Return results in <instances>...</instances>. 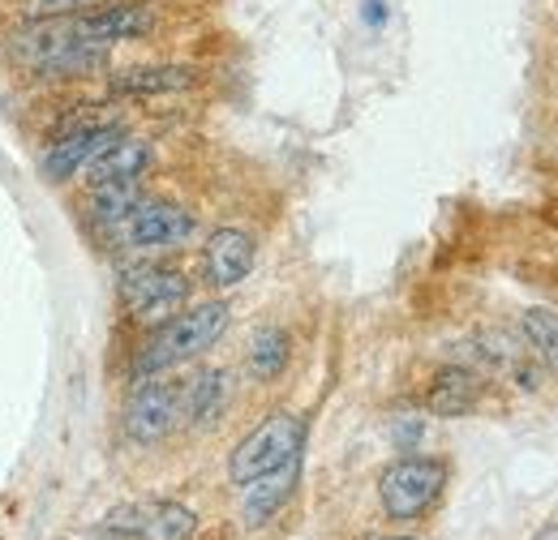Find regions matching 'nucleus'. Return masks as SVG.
<instances>
[{
  "instance_id": "1",
  "label": "nucleus",
  "mask_w": 558,
  "mask_h": 540,
  "mask_svg": "<svg viewBox=\"0 0 558 540\" xmlns=\"http://www.w3.org/2000/svg\"><path fill=\"white\" fill-rule=\"evenodd\" d=\"M9 52L13 61L31 73H44V77H82V73H95V69L108 65V52L112 48H99V44H86L77 39L65 22H26L22 30L9 35Z\"/></svg>"
},
{
  "instance_id": "2",
  "label": "nucleus",
  "mask_w": 558,
  "mask_h": 540,
  "mask_svg": "<svg viewBox=\"0 0 558 540\" xmlns=\"http://www.w3.org/2000/svg\"><path fill=\"white\" fill-rule=\"evenodd\" d=\"M223 331H228V305L223 300H203L194 309H181L177 318H168L155 335L146 339V347L134 360V373L138 378H159V373L203 356Z\"/></svg>"
},
{
  "instance_id": "3",
  "label": "nucleus",
  "mask_w": 558,
  "mask_h": 540,
  "mask_svg": "<svg viewBox=\"0 0 558 540\" xmlns=\"http://www.w3.org/2000/svg\"><path fill=\"white\" fill-rule=\"evenodd\" d=\"M301 442H305L301 416H292V412L267 416L254 433H245V438L236 442V451H232V459H228L232 484H250V480H258V476L276 472L283 464L301 459Z\"/></svg>"
},
{
  "instance_id": "4",
  "label": "nucleus",
  "mask_w": 558,
  "mask_h": 540,
  "mask_svg": "<svg viewBox=\"0 0 558 540\" xmlns=\"http://www.w3.org/2000/svg\"><path fill=\"white\" fill-rule=\"evenodd\" d=\"M447 484V468L425 455H404L378 476V498L391 519H417L425 515Z\"/></svg>"
},
{
  "instance_id": "5",
  "label": "nucleus",
  "mask_w": 558,
  "mask_h": 540,
  "mask_svg": "<svg viewBox=\"0 0 558 540\" xmlns=\"http://www.w3.org/2000/svg\"><path fill=\"white\" fill-rule=\"evenodd\" d=\"M185 300H190V279L181 270L134 267L121 274V305L146 327H163L185 309Z\"/></svg>"
},
{
  "instance_id": "6",
  "label": "nucleus",
  "mask_w": 558,
  "mask_h": 540,
  "mask_svg": "<svg viewBox=\"0 0 558 540\" xmlns=\"http://www.w3.org/2000/svg\"><path fill=\"white\" fill-rule=\"evenodd\" d=\"M190 232H194L190 210H181L177 202H155V198H142L117 228H108V236L121 241L125 249H172L190 241Z\"/></svg>"
},
{
  "instance_id": "7",
  "label": "nucleus",
  "mask_w": 558,
  "mask_h": 540,
  "mask_svg": "<svg viewBox=\"0 0 558 540\" xmlns=\"http://www.w3.org/2000/svg\"><path fill=\"white\" fill-rule=\"evenodd\" d=\"M155 9L146 0H108L90 13H77L70 17L73 35L86 39V44H99V48H112V44H130L155 30Z\"/></svg>"
},
{
  "instance_id": "8",
  "label": "nucleus",
  "mask_w": 558,
  "mask_h": 540,
  "mask_svg": "<svg viewBox=\"0 0 558 540\" xmlns=\"http://www.w3.org/2000/svg\"><path fill=\"white\" fill-rule=\"evenodd\" d=\"M177 416H181V386L163 378H142V386L125 407V433L142 446H150L172 433Z\"/></svg>"
},
{
  "instance_id": "9",
  "label": "nucleus",
  "mask_w": 558,
  "mask_h": 540,
  "mask_svg": "<svg viewBox=\"0 0 558 540\" xmlns=\"http://www.w3.org/2000/svg\"><path fill=\"white\" fill-rule=\"evenodd\" d=\"M125 137L121 125H77L70 134H61L48 155H44V176L48 181H70L77 172H86L104 150H112Z\"/></svg>"
},
{
  "instance_id": "10",
  "label": "nucleus",
  "mask_w": 558,
  "mask_h": 540,
  "mask_svg": "<svg viewBox=\"0 0 558 540\" xmlns=\"http://www.w3.org/2000/svg\"><path fill=\"white\" fill-rule=\"evenodd\" d=\"M203 270H207L210 287H236V283H245L250 270H254V241L241 228L210 232L207 249H203Z\"/></svg>"
},
{
  "instance_id": "11",
  "label": "nucleus",
  "mask_w": 558,
  "mask_h": 540,
  "mask_svg": "<svg viewBox=\"0 0 558 540\" xmlns=\"http://www.w3.org/2000/svg\"><path fill=\"white\" fill-rule=\"evenodd\" d=\"M198 82V69L190 65H134L112 73V90L125 99H150V95H177Z\"/></svg>"
},
{
  "instance_id": "12",
  "label": "nucleus",
  "mask_w": 558,
  "mask_h": 540,
  "mask_svg": "<svg viewBox=\"0 0 558 540\" xmlns=\"http://www.w3.org/2000/svg\"><path fill=\"white\" fill-rule=\"evenodd\" d=\"M482 391H486V386H482V378H477L473 369H464V365H447V369L434 373L429 395H425V407H429L434 416H464V412L477 407Z\"/></svg>"
},
{
  "instance_id": "13",
  "label": "nucleus",
  "mask_w": 558,
  "mask_h": 540,
  "mask_svg": "<svg viewBox=\"0 0 558 540\" xmlns=\"http://www.w3.org/2000/svg\"><path fill=\"white\" fill-rule=\"evenodd\" d=\"M228 373L223 369H203L194 373L185 386H181V416L194 425V429H207L223 416L228 407Z\"/></svg>"
},
{
  "instance_id": "14",
  "label": "nucleus",
  "mask_w": 558,
  "mask_h": 540,
  "mask_svg": "<svg viewBox=\"0 0 558 540\" xmlns=\"http://www.w3.org/2000/svg\"><path fill=\"white\" fill-rule=\"evenodd\" d=\"M292 484H296V459L283 464V468H276V472L250 480V484H241V489H245V498H241V515H245V524H250V528L267 524L279 506L288 502Z\"/></svg>"
},
{
  "instance_id": "15",
  "label": "nucleus",
  "mask_w": 558,
  "mask_h": 540,
  "mask_svg": "<svg viewBox=\"0 0 558 540\" xmlns=\"http://www.w3.org/2000/svg\"><path fill=\"white\" fill-rule=\"evenodd\" d=\"M155 150L146 137H121L112 150H104L90 168H86V185H104V181H138L150 168Z\"/></svg>"
},
{
  "instance_id": "16",
  "label": "nucleus",
  "mask_w": 558,
  "mask_h": 540,
  "mask_svg": "<svg viewBox=\"0 0 558 540\" xmlns=\"http://www.w3.org/2000/svg\"><path fill=\"white\" fill-rule=\"evenodd\" d=\"M142 198H146V194H142L138 181H104V185H90V194L82 198V210L90 214V223H99V228L108 232V228H117Z\"/></svg>"
},
{
  "instance_id": "17",
  "label": "nucleus",
  "mask_w": 558,
  "mask_h": 540,
  "mask_svg": "<svg viewBox=\"0 0 558 540\" xmlns=\"http://www.w3.org/2000/svg\"><path fill=\"white\" fill-rule=\"evenodd\" d=\"M288 335L279 331V327H263L254 343H250V373L258 378V382H271L283 373V365H288Z\"/></svg>"
},
{
  "instance_id": "18",
  "label": "nucleus",
  "mask_w": 558,
  "mask_h": 540,
  "mask_svg": "<svg viewBox=\"0 0 558 540\" xmlns=\"http://www.w3.org/2000/svg\"><path fill=\"white\" fill-rule=\"evenodd\" d=\"M520 327H524L529 347L537 352V360H542L546 369H555V373H558V314H555V309H529Z\"/></svg>"
},
{
  "instance_id": "19",
  "label": "nucleus",
  "mask_w": 558,
  "mask_h": 540,
  "mask_svg": "<svg viewBox=\"0 0 558 540\" xmlns=\"http://www.w3.org/2000/svg\"><path fill=\"white\" fill-rule=\"evenodd\" d=\"M108 0H13V17L17 22H65L77 13H90Z\"/></svg>"
},
{
  "instance_id": "20",
  "label": "nucleus",
  "mask_w": 558,
  "mask_h": 540,
  "mask_svg": "<svg viewBox=\"0 0 558 540\" xmlns=\"http://www.w3.org/2000/svg\"><path fill=\"white\" fill-rule=\"evenodd\" d=\"M194 528H198V519H194L190 506H181V502H159V506L150 511V528H146V532L155 540H190Z\"/></svg>"
},
{
  "instance_id": "21",
  "label": "nucleus",
  "mask_w": 558,
  "mask_h": 540,
  "mask_svg": "<svg viewBox=\"0 0 558 540\" xmlns=\"http://www.w3.org/2000/svg\"><path fill=\"white\" fill-rule=\"evenodd\" d=\"M108 528H112V532H121V537H146L150 519L142 515L138 506H121V511H112V515H108Z\"/></svg>"
},
{
  "instance_id": "22",
  "label": "nucleus",
  "mask_w": 558,
  "mask_h": 540,
  "mask_svg": "<svg viewBox=\"0 0 558 540\" xmlns=\"http://www.w3.org/2000/svg\"><path fill=\"white\" fill-rule=\"evenodd\" d=\"M383 17H387V9H383V0H365V22H369V26H378Z\"/></svg>"
},
{
  "instance_id": "23",
  "label": "nucleus",
  "mask_w": 558,
  "mask_h": 540,
  "mask_svg": "<svg viewBox=\"0 0 558 540\" xmlns=\"http://www.w3.org/2000/svg\"><path fill=\"white\" fill-rule=\"evenodd\" d=\"M378 540H417V537H378Z\"/></svg>"
}]
</instances>
